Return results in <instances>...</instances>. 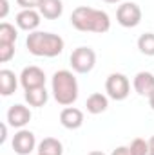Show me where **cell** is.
<instances>
[{
  "mask_svg": "<svg viewBox=\"0 0 154 155\" xmlns=\"http://www.w3.org/2000/svg\"><path fill=\"white\" fill-rule=\"evenodd\" d=\"M71 25L78 31H82V33L103 35V33H107L111 29V18L102 9L78 5L71 13Z\"/></svg>",
  "mask_w": 154,
  "mask_h": 155,
  "instance_id": "obj_1",
  "label": "cell"
},
{
  "mask_svg": "<svg viewBox=\"0 0 154 155\" xmlns=\"http://www.w3.org/2000/svg\"><path fill=\"white\" fill-rule=\"evenodd\" d=\"M27 51L33 56L40 58H54L58 54H62L64 51V40L62 36L54 35V33H44V31H33L27 35L26 40Z\"/></svg>",
  "mask_w": 154,
  "mask_h": 155,
  "instance_id": "obj_2",
  "label": "cell"
},
{
  "mask_svg": "<svg viewBox=\"0 0 154 155\" xmlns=\"http://www.w3.org/2000/svg\"><path fill=\"white\" fill-rule=\"evenodd\" d=\"M53 96L58 105L69 107L78 99V81L71 71H56L51 81Z\"/></svg>",
  "mask_w": 154,
  "mask_h": 155,
  "instance_id": "obj_3",
  "label": "cell"
},
{
  "mask_svg": "<svg viewBox=\"0 0 154 155\" xmlns=\"http://www.w3.org/2000/svg\"><path fill=\"white\" fill-rule=\"evenodd\" d=\"M69 61H71V67H73L75 72H78V74H87L96 65V52L91 47H78V49L73 51Z\"/></svg>",
  "mask_w": 154,
  "mask_h": 155,
  "instance_id": "obj_4",
  "label": "cell"
},
{
  "mask_svg": "<svg viewBox=\"0 0 154 155\" xmlns=\"http://www.w3.org/2000/svg\"><path fill=\"white\" fill-rule=\"evenodd\" d=\"M105 92L111 99L114 101H123L131 94V83L129 78L121 72H113L105 81Z\"/></svg>",
  "mask_w": 154,
  "mask_h": 155,
  "instance_id": "obj_5",
  "label": "cell"
},
{
  "mask_svg": "<svg viewBox=\"0 0 154 155\" xmlns=\"http://www.w3.org/2000/svg\"><path fill=\"white\" fill-rule=\"evenodd\" d=\"M116 20L121 27H136L142 22V9L138 4L134 2H123L121 5H118L116 11Z\"/></svg>",
  "mask_w": 154,
  "mask_h": 155,
  "instance_id": "obj_6",
  "label": "cell"
},
{
  "mask_svg": "<svg viewBox=\"0 0 154 155\" xmlns=\"http://www.w3.org/2000/svg\"><path fill=\"white\" fill-rule=\"evenodd\" d=\"M13 150L18 155H29L35 148H37V139H35V134L31 130H24L20 128L15 137H13Z\"/></svg>",
  "mask_w": 154,
  "mask_h": 155,
  "instance_id": "obj_7",
  "label": "cell"
},
{
  "mask_svg": "<svg viewBox=\"0 0 154 155\" xmlns=\"http://www.w3.org/2000/svg\"><path fill=\"white\" fill-rule=\"evenodd\" d=\"M20 85L24 87V90L45 87V74H44V71L40 67H37V65L26 67L22 71V74H20Z\"/></svg>",
  "mask_w": 154,
  "mask_h": 155,
  "instance_id": "obj_8",
  "label": "cell"
},
{
  "mask_svg": "<svg viewBox=\"0 0 154 155\" xmlns=\"http://www.w3.org/2000/svg\"><path fill=\"white\" fill-rule=\"evenodd\" d=\"M132 87H134L138 96L151 97L154 94V74L152 72H147V71L138 72L134 76V79H132Z\"/></svg>",
  "mask_w": 154,
  "mask_h": 155,
  "instance_id": "obj_9",
  "label": "cell"
},
{
  "mask_svg": "<svg viewBox=\"0 0 154 155\" xmlns=\"http://www.w3.org/2000/svg\"><path fill=\"white\" fill-rule=\"evenodd\" d=\"M31 121V110L24 105H13L7 110V124L13 128H24Z\"/></svg>",
  "mask_w": 154,
  "mask_h": 155,
  "instance_id": "obj_10",
  "label": "cell"
},
{
  "mask_svg": "<svg viewBox=\"0 0 154 155\" xmlns=\"http://www.w3.org/2000/svg\"><path fill=\"white\" fill-rule=\"evenodd\" d=\"M40 18H42V15H40V11H37V9H22L16 15V20L15 22H16L18 29L33 33L40 25Z\"/></svg>",
  "mask_w": 154,
  "mask_h": 155,
  "instance_id": "obj_11",
  "label": "cell"
},
{
  "mask_svg": "<svg viewBox=\"0 0 154 155\" xmlns=\"http://www.w3.org/2000/svg\"><path fill=\"white\" fill-rule=\"evenodd\" d=\"M60 123L67 130H78L83 124V112L75 107H65L60 112Z\"/></svg>",
  "mask_w": 154,
  "mask_h": 155,
  "instance_id": "obj_12",
  "label": "cell"
},
{
  "mask_svg": "<svg viewBox=\"0 0 154 155\" xmlns=\"http://www.w3.org/2000/svg\"><path fill=\"white\" fill-rule=\"evenodd\" d=\"M38 11L44 18H47V20H56V18H60L62 13H64V4H62V0H42Z\"/></svg>",
  "mask_w": 154,
  "mask_h": 155,
  "instance_id": "obj_13",
  "label": "cell"
},
{
  "mask_svg": "<svg viewBox=\"0 0 154 155\" xmlns=\"http://www.w3.org/2000/svg\"><path fill=\"white\" fill-rule=\"evenodd\" d=\"M85 107H87V112H89V114H94V116H96V114H102V112L107 110V107H109V99H107L105 94H102V92H94V94H91V96L87 97Z\"/></svg>",
  "mask_w": 154,
  "mask_h": 155,
  "instance_id": "obj_14",
  "label": "cell"
},
{
  "mask_svg": "<svg viewBox=\"0 0 154 155\" xmlns=\"http://www.w3.org/2000/svg\"><path fill=\"white\" fill-rule=\"evenodd\" d=\"M16 87H18V79L15 76V72L9 69H2L0 71V94L11 96V94H15Z\"/></svg>",
  "mask_w": 154,
  "mask_h": 155,
  "instance_id": "obj_15",
  "label": "cell"
},
{
  "mask_svg": "<svg viewBox=\"0 0 154 155\" xmlns=\"http://www.w3.org/2000/svg\"><path fill=\"white\" fill-rule=\"evenodd\" d=\"M38 155H64V144L54 137H45L38 143Z\"/></svg>",
  "mask_w": 154,
  "mask_h": 155,
  "instance_id": "obj_16",
  "label": "cell"
},
{
  "mask_svg": "<svg viewBox=\"0 0 154 155\" xmlns=\"http://www.w3.org/2000/svg\"><path fill=\"white\" fill-rule=\"evenodd\" d=\"M24 97H26V101L29 103V107H37V108H40V107H44V105L47 103V99H49V94H47L45 87H38V88L26 90Z\"/></svg>",
  "mask_w": 154,
  "mask_h": 155,
  "instance_id": "obj_17",
  "label": "cell"
},
{
  "mask_svg": "<svg viewBox=\"0 0 154 155\" xmlns=\"http://www.w3.org/2000/svg\"><path fill=\"white\" fill-rule=\"evenodd\" d=\"M18 38V31L15 29V25H11L9 22H2L0 24V43H15Z\"/></svg>",
  "mask_w": 154,
  "mask_h": 155,
  "instance_id": "obj_18",
  "label": "cell"
},
{
  "mask_svg": "<svg viewBox=\"0 0 154 155\" xmlns=\"http://www.w3.org/2000/svg\"><path fill=\"white\" fill-rule=\"evenodd\" d=\"M138 49L145 56H154V33H143L138 38Z\"/></svg>",
  "mask_w": 154,
  "mask_h": 155,
  "instance_id": "obj_19",
  "label": "cell"
},
{
  "mask_svg": "<svg viewBox=\"0 0 154 155\" xmlns=\"http://www.w3.org/2000/svg\"><path fill=\"white\" fill-rule=\"evenodd\" d=\"M129 148H131L132 155H149V141L138 137V139H134V141L131 143Z\"/></svg>",
  "mask_w": 154,
  "mask_h": 155,
  "instance_id": "obj_20",
  "label": "cell"
},
{
  "mask_svg": "<svg viewBox=\"0 0 154 155\" xmlns=\"http://www.w3.org/2000/svg\"><path fill=\"white\" fill-rule=\"evenodd\" d=\"M15 56V43H0V61L7 63Z\"/></svg>",
  "mask_w": 154,
  "mask_h": 155,
  "instance_id": "obj_21",
  "label": "cell"
},
{
  "mask_svg": "<svg viewBox=\"0 0 154 155\" xmlns=\"http://www.w3.org/2000/svg\"><path fill=\"white\" fill-rule=\"evenodd\" d=\"M16 4L22 9H38L42 0H16Z\"/></svg>",
  "mask_w": 154,
  "mask_h": 155,
  "instance_id": "obj_22",
  "label": "cell"
},
{
  "mask_svg": "<svg viewBox=\"0 0 154 155\" xmlns=\"http://www.w3.org/2000/svg\"><path fill=\"white\" fill-rule=\"evenodd\" d=\"M111 155H132V152H131L129 146H118L116 150H113Z\"/></svg>",
  "mask_w": 154,
  "mask_h": 155,
  "instance_id": "obj_23",
  "label": "cell"
},
{
  "mask_svg": "<svg viewBox=\"0 0 154 155\" xmlns=\"http://www.w3.org/2000/svg\"><path fill=\"white\" fill-rule=\"evenodd\" d=\"M0 18H5L7 16V11H9V2L7 0H0Z\"/></svg>",
  "mask_w": 154,
  "mask_h": 155,
  "instance_id": "obj_24",
  "label": "cell"
},
{
  "mask_svg": "<svg viewBox=\"0 0 154 155\" xmlns=\"http://www.w3.org/2000/svg\"><path fill=\"white\" fill-rule=\"evenodd\" d=\"M5 137H7V124L4 123V124H2V135H0V143H5Z\"/></svg>",
  "mask_w": 154,
  "mask_h": 155,
  "instance_id": "obj_25",
  "label": "cell"
},
{
  "mask_svg": "<svg viewBox=\"0 0 154 155\" xmlns=\"http://www.w3.org/2000/svg\"><path fill=\"white\" fill-rule=\"evenodd\" d=\"M149 155H154V135L149 139Z\"/></svg>",
  "mask_w": 154,
  "mask_h": 155,
  "instance_id": "obj_26",
  "label": "cell"
},
{
  "mask_svg": "<svg viewBox=\"0 0 154 155\" xmlns=\"http://www.w3.org/2000/svg\"><path fill=\"white\" fill-rule=\"evenodd\" d=\"M149 107H151V108L154 110V94L151 96V97H149Z\"/></svg>",
  "mask_w": 154,
  "mask_h": 155,
  "instance_id": "obj_27",
  "label": "cell"
},
{
  "mask_svg": "<svg viewBox=\"0 0 154 155\" xmlns=\"http://www.w3.org/2000/svg\"><path fill=\"white\" fill-rule=\"evenodd\" d=\"M87 155H105L103 152H100V150H94V152H89Z\"/></svg>",
  "mask_w": 154,
  "mask_h": 155,
  "instance_id": "obj_28",
  "label": "cell"
},
{
  "mask_svg": "<svg viewBox=\"0 0 154 155\" xmlns=\"http://www.w3.org/2000/svg\"><path fill=\"white\" fill-rule=\"evenodd\" d=\"M103 2H107V4H118V2H121V0H103Z\"/></svg>",
  "mask_w": 154,
  "mask_h": 155,
  "instance_id": "obj_29",
  "label": "cell"
}]
</instances>
